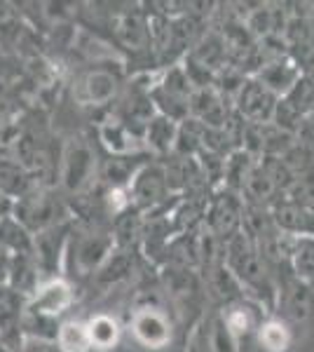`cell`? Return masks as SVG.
Segmentation results:
<instances>
[{
  "mask_svg": "<svg viewBox=\"0 0 314 352\" xmlns=\"http://www.w3.org/2000/svg\"><path fill=\"white\" fill-rule=\"evenodd\" d=\"M92 151L85 144H73L64 155V169H61V179H64L68 190H78L87 184L89 174H92Z\"/></svg>",
  "mask_w": 314,
  "mask_h": 352,
  "instance_id": "obj_1",
  "label": "cell"
},
{
  "mask_svg": "<svg viewBox=\"0 0 314 352\" xmlns=\"http://www.w3.org/2000/svg\"><path fill=\"white\" fill-rule=\"evenodd\" d=\"M134 333L148 348H162L169 340V324L159 312L144 310L134 317Z\"/></svg>",
  "mask_w": 314,
  "mask_h": 352,
  "instance_id": "obj_2",
  "label": "cell"
},
{
  "mask_svg": "<svg viewBox=\"0 0 314 352\" xmlns=\"http://www.w3.org/2000/svg\"><path fill=\"white\" fill-rule=\"evenodd\" d=\"M239 106H242V111L247 113L251 120H265V118L275 111L270 89L262 87L260 82H249L247 87L242 89Z\"/></svg>",
  "mask_w": 314,
  "mask_h": 352,
  "instance_id": "obj_3",
  "label": "cell"
},
{
  "mask_svg": "<svg viewBox=\"0 0 314 352\" xmlns=\"http://www.w3.org/2000/svg\"><path fill=\"white\" fill-rule=\"evenodd\" d=\"M68 303H71V292L59 280L45 285L36 296L38 315H59V312H64L68 308Z\"/></svg>",
  "mask_w": 314,
  "mask_h": 352,
  "instance_id": "obj_4",
  "label": "cell"
},
{
  "mask_svg": "<svg viewBox=\"0 0 314 352\" xmlns=\"http://www.w3.org/2000/svg\"><path fill=\"white\" fill-rule=\"evenodd\" d=\"M295 78H298V71L289 64H272L267 66L265 71L260 73V80H262V87L267 89H287L295 87Z\"/></svg>",
  "mask_w": 314,
  "mask_h": 352,
  "instance_id": "obj_5",
  "label": "cell"
},
{
  "mask_svg": "<svg viewBox=\"0 0 314 352\" xmlns=\"http://www.w3.org/2000/svg\"><path fill=\"white\" fill-rule=\"evenodd\" d=\"M293 265L302 282L314 285V237H302L293 249Z\"/></svg>",
  "mask_w": 314,
  "mask_h": 352,
  "instance_id": "obj_6",
  "label": "cell"
},
{
  "mask_svg": "<svg viewBox=\"0 0 314 352\" xmlns=\"http://www.w3.org/2000/svg\"><path fill=\"white\" fill-rule=\"evenodd\" d=\"M87 336H89V345L92 348H111L117 340V327L111 317H94L87 327Z\"/></svg>",
  "mask_w": 314,
  "mask_h": 352,
  "instance_id": "obj_7",
  "label": "cell"
},
{
  "mask_svg": "<svg viewBox=\"0 0 314 352\" xmlns=\"http://www.w3.org/2000/svg\"><path fill=\"white\" fill-rule=\"evenodd\" d=\"M59 345L64 352H87L89 345L87 327L78 324V322H68L59 329Z\"/></svg>",
  "mask_w": 314,
  "mask_h": 352,
  "instance_id": "obj_8",
  "label": "cell"
},
{
  "mask_svg": "<svg viewBox=\"0 0 314 352\" xmlns=\"http://www.w3.org/2000/svg\"><path fill=\"white\" fill-rule=\"evenodd\" d=\"M192 109L199 113L202 120H207L211 124H221L223 116H225V109H223L221 99L214 92H207V89H202L199 94H195V99H192Z\"/></svg>",
  "mask_w": 314,
  "mask_h": 352,
  "instance_id": "obj_9",
  "label": "cell"
},
{
  "mask_svg": "<svg viewBox=\"0 0 314 352\" xmlns=\"http://www.w3.org/2000/svg\"><path fill=\"white\" fill-rule=\"evenodd\" d=\"M314 217L307 214L305 209H300L298 204H284V207L277 209V223L284 226L287 230H310Z\"/></svg>",
  "mask_w": 314,
  "mask_h": 352,
  "instance_id": "obj_10",
  "label": "cell"
},
{
  "mask_svg": "<svg viewBox=\"0 0 314 352\" xmlns=\"http://www.w3.org/2000/svg\"><path fill=\"white\" fill-rule=\"evenodd\" d=\"M260 345L270 352H284L289 348V331L279 322H270V324L260 327Z\"/></svg>",
  "mask_w": 314,
  "mask_h": 352,
  "instance_id": "obj_11",
  "label": "cell"
},
{
  "mask_svg": "<svg viewBox=\"0 0 314 352\" xmlns=\"http://www.w3.org/2000/svg\"><path fill=\"white\" fill-rule=\"evenodd\" d=\"M106 249H108L106 240H94V237H89V240H85L78 247V263L82 265L85 270H89L92 265H96L104 258Z\"/></svg>",
  "mask_w": 314,
  "mask_h": 352,
  "instance_id": "obj_12",
  "label": "cell"
},
{
  "mask_svg": "<svg viewBox=\"0 0 314 352\" xmlns=\"http://www.w3.org/2000/svg\"><path fill=\"white\" fill-rule=\"evenodd\" d=\"M113 89H115V80L111 76H106V73H92L87 78V94L96 104H104L113 94Z\"/></svg>",
  "mask_w": 314,
  "mask_h": 352,
  "instance_id": "obj_13",
  "label": "cell"
},
{
  "mask_svg": "<svg viewBox=\"0 0 314 352\" xmlns=\"http://www.w3.org/2000/svg\"><path fill=\"white\" fill-rule=\"evenodd\" d=\"M287 308L293 317H305L310 310V294L300 285H289L287 289Z\"/></svg>",
  "mask_w": 314,
  "mask_h": 352,
  "instance_id": "obj_14",
  "label": "cell"
},
{
  "mask_svg": "<svg viewBox=\"0 0 314 352\" xmlns=\"http://www.w3.org/2000/svg\"><path fill=\"white\" fill-rule=\"evenodd\" d=\"M293 195H295V204L314 217V179L312 176L310 179H302L300 184L295 186Z\"/></svg>",
  "mask_w": 314,
  "mask_h": 352,
  "instance_id": "obj_15",
  "label": "cell"
},
{
  "mask_svg": "<svg viewBox=\"0 0 314 352\" xmlns=\"http://www.w3.org/2000/svg\"><path fill=\"white\" fill-rule=\"evenodd\" d=\"M159 179H162V176H159L157 172H146L139 179V184H136V195H139L144 202L153 200V197L157 195L159 186H162V181H159Z\"/></svg>",
  "mask_w": 314,
  "mask_h": 352,
  "instance_id": "obj_16",
  "label": "cell"
},
{
  "mask_svg": "<svg viewBox=\"0 0 314 352\" xmlns=\"http://www.w3.org/2000/svg\"><path fill=\"white\" fill-rule=\"evenodd\" d=\"M56 249H59V242L54 240V237H49L47 232L45 235L38 237V258L43 265H52L54 258H56Z\"/></svg>",
  "mask_w": 314,
  "mask_h": 352,
  "instance_id": "obj_17",
  "label": "cell"
},
{
  "mask_svg": "<svg viewBox=\"0 0 314 352\" xmlns=\"http://www.w3.org/2000/svg\"><path fill=\"white\" fill-rule=\"evenodd\" d=\"M247 327H249V315L244 310H232L230 315L225 317V329H230L232 333L247 331Z\"/></svg>",
  "mask_w": 314,
  "mask_h": 352,
  "instance_id": "obj_18",
  "label": "cell"
},
{
  "mask_svg": "<svg viewBox=\"0 0 314 352\" xmlns=\"http://www.w3.org/2000/svg\"><path fill=\"white\" fill-rule=\"evenodd\" d=\"M300 136L305 139V144L314 146V109L300 120Z\"/></svg>",
  "mask_w": 314,
  "mask_h": 352,
  "instance_id": "obj_19",
  "label": "cell"
},
{
  "mask_svg": "<svg viewBox=\"0 0 314 352\" xmlns=\"http://www.w3.org/2000/svg\"><path fill=\"white\" fill-rule=\"evenodd\" d=\"M5 270H8V268H5V261L0 258V280H3V272H5Z\"/></svg>",
  "mask_w": 314,
  "mask_h": 352,
  "instance_id": "obj_20",
  "label": "cell"
}]
</instances>
